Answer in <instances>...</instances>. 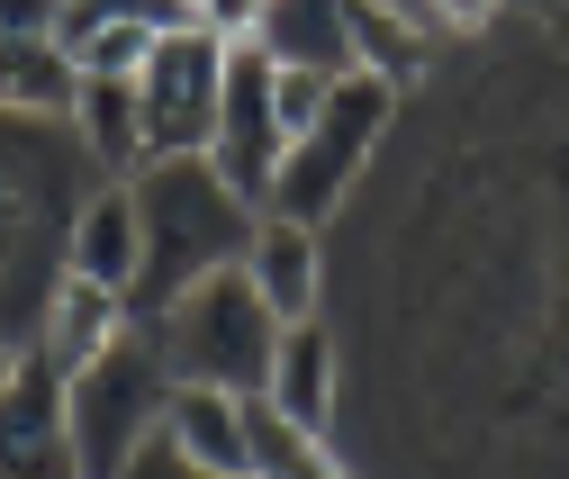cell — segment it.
Instances as JSON below:
<instances>
[{
    "instance_id": "44dd1931",
    "label": "cell",
    "mask_w": 569,
    "mask_h": 479,
    "mask_svg": "<svg viewBox=\"0 0 569 479\" xmlns=\"http://www.w3.org/2000/svg\"><path fill=\"white\" fill-rule=\"evenodd\" d=\"M262 10H271V0H199L190 19L218 37V46H253V37H262Z\"/></svg>"
},
{
    "instance_id": "4fadbf2b",
    "label": "cell",
    "mask_w": 569,
    "mask_h": 479,
    "mask_svg": "<svg viewBox=\"0 0 569 479\" xmlns=\"http://www.w3.org/2000/svg\"><path fill=\"white\" fill-rule=\"evenodd\" d=\"M290 426H308V435H335V407H343V345L308 317V326H290L280 335V362H271V389H262Z\"/></svg>"
},
{
    "instance_id": "52a82bcc",
    "label": "cell",
    "mask_w": 569,
    "mask_h": 479,
    "mask_svg": "<svg viewBox=\"0 0 569 479\" xmlns=\"http://www.w3.org/2000/svg\"><path fill=\"white\" fill-rule=\"evenodd\" d=\"M172 28H190L181 0H54V46L82 82H136Z\"/></svg>"
},
{
    "instance_id": "7c38bea8",
    "label": "cell",
    "mask_w": 569,
    "mask_h": 479,
    "mask_svg": "<svg viewBox=\"0 0 569 479\" xmlns=\"http://www.w3.org/2000/svg\"><path fill=\"white\" fill-rule=\"evenodd\" d=\"M136 262H146V227H136V190L127 181H100L91 209L73 218V245H63V271L73 281H100L118 299H136Z\"/></svg>"
},
{
    "instance_id": "277c9868",
    "label": "cell",
    "mask_w": 569,
    "mask_h": 479,
    "mask_svg": "<svg viewBox=\"0 0 569 479\" xmlns=\"http://www.w3.org/2000/svg\"><path fill=\"white\" fill-rule=\"evenodd\" d=\"M163 417H172V371L154 353V326H136L109 362L63 380V426H73L82 479H127V461L163 435Z\"/></svg>"
},
{
    "instance_id": "484cf974",
    "label": "cell",
    "mask_w": 569,
    "mask_h": 479,
    "mask_svg": "<svg viewBox=\"0 0 569 479\" xmlns=\"http://www.w3.org/2000/svg\"><path fill=\"white\" fill-rule=\"evenodd\" d=\"M19 362H28V345H10V335H0V389L19 380Z\"/></svg>"
},
{
    "instance_id": "9c48e42d",
    "label": "cell",
    "mask_w": 569,
    "mask_h": 479,
    "mask_svg": "<svg viewBox=\"0 0 569 479\" xmlns=\"http://www.w3.org/2000/svg\"><path fill=\"white\" fill-rule=\"evenodd\" d=\"M0 479H82L73 426H63V380L28 353L19 380L0 389Z\"/></svg>"
},
{
    "instance_id": "8992f818",
    "label": "cell",
    "mask_w": 569,
    "mask_h": 479,
    "mask_svg": "<svg viewBox=\"0 0 569 479\" xmlns=\"http://www.w3.org/2000/svg\"><path fill=\"white\" fill-rule=\"evenodd\" d=\"M227 54L199 19L172 28L154 46V63L136 73V118H146V154L154 163H181V154H208V136H218V100H227Z\"/></svg>"
},
{
    "instance_id": "ffe728a7",
    "label": "cell",
    "mask_w": 569,
    "mask_h": 479,
    "mask_svg": "<svg viewBox=\"0 0 569 479\" xmlns=\"http://www.w3.org/2000/svg\"><path fill=\"white\" fill-rule=\"evenodd\" d=\"M326 100H335V73H299V63H271V109H280V136H299L326 118Z\"/></svg>"
},
{
    "instance_id": "3957f363",
    "label": "cell",
    "mask_w": 569,
    "mask_h": 479,
    "mask_svg": "<svg viewBox=\"0 0 569 479\" xmlns=\"http://www.w3.org/2000/svg\"><path fill=\"white\" fill-rule=\"evenodd\" d=\"M146 326H154V353H163L172 389H227V398H262L271 362H280V335H290L244 271H218V281L181 290Z\"/></svg>"
},
{
    "instance_id": "5b68a950",
    "label": "cell",
    "mask_w": 569,
    "mask_h": 479,
    "mask_svg": "<svg viewBox=\"0 0 569 479\" xmlns=\"http://www.w3.org/2000/svg\"><path fill=\"white\" fill-rule=\"evenodd\" d=\"M389 118H398V91H389V82L343 73V82H335V100H326V118L299 136L290 154H280V181H271V199H262V218H299V227L335 218L343 199H352V181L371 172Z\"/></svg>"
},
{
    "instance_id": "d6986e66",
    "label": "cell",
    "mask_w": 569,
    "mask_h": 479,
    "mask_svg": "<svg viewBox=\"0 0 569 479\" xmlns=\"http://www.w3.org/2000/svg\"><path fill=\"white\" fill-rule=\"evenodd\" d=\"M244 452H253V479H352V461L326 435L290 426L271 398H244Z\"/></svg>"
},
{
    "instance_id": "9a60e30c",
    "label": "cell",
    "mask_w": 569,
    "mask_h": 479,
    "mask_svg": "<svg viewBox=\"0 0 569 479\" xmlns=\"http://www.w3.org/2000/svg\"><path fill=\"white\" fill-rule=\"evenodd\" d=\"M73 146L100 163V181H136L154 154H146V118H136V82H82L73 91Z\"/></svg>"
},
{
    "instance_id": "e0dca14e",
    "label": "cell",
    "mask_w": 569,
    "mask_h": 479,
    "mask_svg": "<svg viewBox=\"0 0 569 479\" xmlns=\"http://www.w3.org/2000/svg\"><path fill=\"white\" fill-rule=\"evenodd\" d=\"M271 63H299V73H352V46H343V0H271L262 10V37H253Z\"/></svg>"
},
{
    "instance_id": "30bf717a",
    "label": "cell",
    "mask_w": 569,
    "mask_h": 479,
    "mask_svg": "<svg viewBox=\"0 0 569 479\" xmlns=\"http://www.w3.org/2000/svg\"><path fill=\"white\" fill-rule=\"evenodd\" d=\"M127 335H136V308H127L118 290L73 281V271H63L54 299H46V317H37V335H28V353H37L54 380H82L91 362H109V353L127 345Z\"/></svg>"
},
{
    "instance_id": "ac0fdd59",
    "label": "cell",
    "mask_w": 569,
    "mask_h": 479,
    "mask_svg": "<svg viewBox=\"0 0 569 479\" xmlns=\"http://www.w3.org/2000/svg\"><path fill=\"white\" fill-rule=\"evenodd\" d=\"M73 91H82V73L63 63V46L54 37H0V109L10 118H73Z\"/></svg>"
},
{
    "instance_id": "4316f807",
    "label": "cell",
    "mask_w": 569,
    "mask_h": 479,
    "mask_svg": "<svg viewBox=\"0 0 569 479\" xmlns=\"http://www.w3.org/2000/svg\"><path fill=\"white\" fill-rule=\"evenodd\" d=\"M181 10H199V0H181Z\"/></svg>"
},
{
    "instance_id": "2e32d148",
    "label": "cell",
    "mask_w": 569,
    "mask_h": 479,
    "mask_svg": "<svg viewBox=\"0 0 569 479\" xmlns=\"http://www.w3.org/2000/svg\"><path fill=\"white\" fill-rule=\"evenodd\" d=\"M163 435H172L181 461H199V470L253 479V452H244V398H227V389H172Z\"/></svg>"
},
{
    "instance_id": "7402d4cb",
    "label": "cell",
    "mask_w": 569,
    "mask_h": 479,
    "mask_svg": "<svg viewBox=\"0 0 569 479\" xmlns=\"http://www.w3.org/2000/svg\"><path fill=\"white\" fill-rule=\"evenodd\" d=\"M127 479H227V470H199V461H181V443H172V435H154L146 452L127 461Z\"/></svg>"
},
{
    "instance_id": "603a6c76",
    "label": "cell",
    "mask_w": 569,
    "mask_h": 479,
    "mask_svg": "<svg viewBox=\"0 0 569 479\" xmlns=\"http://www.w3.org/2000/svg\"><path fill=\"white\" fill-rule=\"evenodd\" d=\"M0 37H54V0H0Z\"/></svg>"
},
{
    "instance_id": "d4e9b609",
    "label": "cell",
    "mask_w": 569,
    "mask_h": 479,
    "mask_svg": "<svg viewBox=\"0 0 569 479\" xmlns=\"http://www.w3.org/2000/svg\"><path fill=\"white\" fill-rule=\"evenodd\" d=\"M516 10H525L542 37H560V46H569V0H516Z\"/></svg>"
},
{
    "instance_id": "5bb4252c",
    "label": "cell",
    "mask_w": 569,
    "mask_h": 479,
    "mask_svg": "<svg viewBox=\"0 0 569 479\" xmlns=\"http://www.w3.org/2000/svg\"><path fill=\"white\" fill-rule=\"evenodd\" d=\"M343 46H352V73H371L389 91H416L435 73V37H425V19H407L398 0H343Z\"/></svg>"
},
{
    "instance_id": "cb8c5ba5",
    "label": "cell",
    "mask_w": 569,
    "mask_h": 479,
    "mask_svg": "<svg viewBox=\"0 0 569 479\" xmlns=\"http://www.w3.org/2000/svg\"><path fill=\"white\" fill-rule=\"evenodd\" d=\"M425 10H435L443 28H488L497 10H507V0H425Z\"/></svg>"
},
{
    "instance_id": "ba28073f",
    "label": "cell",
    "mask_w": 569,
    "mask_h": 479,
    "mask_svg": "<svg viewBox=\"0 0 569 479\" xmlns=\"http://www.w3.org/2000/svg\"><path fill=\"white\" fill-rule=\"evenodd\" d=\"M280 154H290V136H280V109H271V54L262 46H236L227 54V100H218V136H208V163L236 199H271L280 181Z\"/></svg>"
},
{
    "instance_id": "6da1fadb",
    "label": "cell",
    "mask_w": 569,
    "mask_h": 479,
    "mask_svg": "<svg viewBox=\"0 0 569 479\" xmlns=\"http://www.w3.org/2000/svg\"><path fill=\"white\" fill-rule=\"evenodd\" d=\"M91 190H100V163L73 146V127L0 109V335L10 345L37 335Z\"/></svg>"
},
{
    "instance_id": "7a4b0ae2",
    "label": "cell",
    "mask_w": 569,
    "mask_h": 479,
    "mask_svg": "<svg viewBox=\"0 0 569 479\" xmlns=\"http://www.w3.org/2000/svg\"><path fill=\"white\" fill-rule=\"evenodd\" d=\"M136 190V227H146V262H136V326L163 317L181 290L218 281V271H244V245H253V199H236L218 181L208 154H181V163H146L127 181Z\"/></svg>"
},
{
    "instance_id": "8fae6325",
    "label": "cell",
    "mask_w": 569,
    "mask_h": 479,
    "mask_svg": "<svg viewBox=\"0 0 569 479\" xmlns=\"http://www.w3.org/2000/svg\"><path fill=\"white\" fill-rule=\"evenodd\" d=\"M244 281L262 290V308H271L280 326H308V317L326 308V245H317V227H299V218H253Z\"/></svg>"
}]
</instances>
